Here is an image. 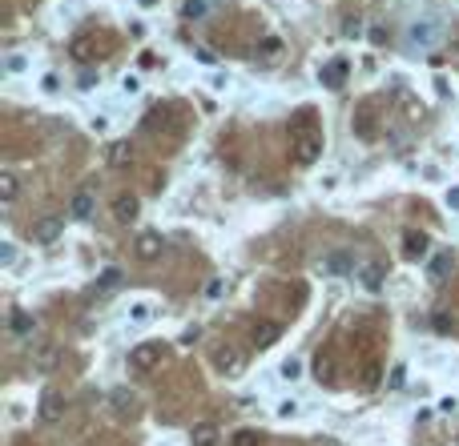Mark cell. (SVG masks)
<instances>
[{
  "label": "cell",
  "instance_id": "obj_29",
  "mask_svg": "<svg viewBox=\"0 0 459 446\" xmlns=\"http://www.w3.org/2000/svg\"><path fill=\"white\" fill-rule=\"evenodd\" d=\"M379 374H383V370L371 362V366H367V386H379Z\"/></svg>",
  "mask_w": 459,
  "mask_h": 446
},
{
  "label": "cell",
  "instance_id": "obj_28",
  "mask_svg": "<svg viewBox=\"0 0 459 446\" xmlns=\"http://www.w3.org/2000/svg\"><path fill=\"white\" fill-rule=\"evenodd\" d=\"M262 52H266V57H274V52H282V45L274 41V36H266V41H262Z\"/></svg>",
  "mask_w": 459,
  "mask_h": 446
},
{
  "label": "cell",
  "instance_id": "obj_32",
  "mask_svg": "<svg viewBox=\"0 0 459 446\" xmlns=\"http://www.w3.org/2000/svg\"><path fill=\"white\" fill-rule=\"evenodd\" d=\"M222 289H226L222 282H210V286H206V294H210V298H222Z\"/></svg>",
  "mask_w": 459,
  "mask_h": 446
},
{
  "label": "cell",
  "instance_id": "obj_3",
  "mask_svg": "<svg viewBox=\"0 0 459 446\" xmlns=\"http://www.w3.org/2000/svg\"><path fill=\"white\" fill-rule=\"evenodd\" d=\"M133 250H137V257H141V261H157V257H162V250H165V241H162V233H157V229H146V233H137V245H133Z\"/></svg>",
  "mask_w": 459,
  "mask_h": 446
},
{
  "label": "cell",
  "instance_id": "obj_12",
  "mask_svg": "<svg viewBox=\"0 0 459 446\" xmlns=\"http://www.w3.org/2000/svg\"><path fill=\"white\" fill-rule=\"evenodd\" d=\"M213 366H218V370H226V374H238V370H242V354H238V350H230V346H226V350H218V354H213Z\"/></svg>",
  "mask_w": 459,
  "mask_h": 446
},
{
  "label": "cell",
  "instance_id": "obj_18",
  "mask_svg": "<svg viewBox=\"0 0 459 446\" xmlns=\"http://www.w3.org/2000/svg\"><path fill=\"white\" fill-rule=\"evenodd\" d=\"M20 193V181L13 173H0V201H17Z\"/></svg>",
  "mask_w": 459,
  "mask_h": 446
},
{
  "label": "cell",
  "instance_id": "obj_17",
  "mask_svg": "<svg viewBox=\"0 0 459 446\" xmlns=\"http://www.w3.org/2000/svg\"><path fill=\"white\" fill-rule=\"evenodd\" d=\"M451 273V254H435L431 257V282H443Z\"/></svg>",
  "mask_w": 459,
  "mask_h": 446
},
{
  "label": "cell",
  "instance_id": "obj_25",
  "mask_svg": "<svg viewBox=\"0 0 459 446\" xmlns=\"http://www.w3.org/2000/svg\"><path fill=\"white\" fill-rule=\"evenodd\" d=\"M282 374H286V378H298V374H302V362H298V358H286V362H282Z\"/></svg>",
  "mask_w": 459,
  "mask_h": 446
},
{
  "label": "cell",
  "instance_id": "obj_27",
  "mask_svg": "<svg viewBox=\"0 0 459 446\" xmlns=\"http://www.w3.org/2000/svg\"><path fill=\"white\" fill-rule=\"evenodd\" d=\"M52 362H57V350H41V358H36V366H45V370H49Z\"/></svg>",
  "mask_w": 459,
  "mask_h": 446
},
{
  "label": "cell",
  "instance_id": "obj_6",
  "mask_svg": "<svg viewBox=\"0 0 459 446\" xmlns=\"http://www.w3.org/2000/svg\"><path fill=\"white\" fill-rule=\"evenodd\" d=\"M359 282L367 289H383V282H387V266H383V261H362L359 266Z\"/></svg>",
  "mask_w": 459,
  "mask_h": 446
},
{
  "label": "cell",
  "instance_id": "obj_21",
  "mask_svg": "<svg viewBox=\"0 0 459 446\" xmlns=\"http://www.w3.org/2000/svg\"><path fill=\"white\" fill-rule=\"evenodd\" d=\"M181 16H185V20H202V16H206V0H185V4H181Z\"/></svg>",
  "mask_w": 459,
  "mask_h": 446
},
{
  "label": "cell",
  "instance_id": "obj_22",
  "mask_svg": "<svg viewBox=\"0 0 459 446\" xmlns=\"http://www.w3.org/2000/svg\"><path fill=\"white\" fill-rule=\"evenodd\" d=\"M230 446H258V434L254 431H238L234 438H230Z\"/></svg>",
  "mask_w": 459,
  "mask_h": 446
},
{
  "label": "cell",
  "instance_id": "obj_20",
  "mask_svg": "<svg viewBox=\"0 0 459 446\" xmlns=\"http://www.w3.org/2000/svg\"><path fill=\"white\" fill-rule=\"evenodd\" d=\"M8 326H13V334H33V314H13V322H8Z\"/></svg>",
  "mask_w": 459,
  "mask_h": 446
},
{
  "label": "cell",
  "instance_id": "obj_26",
  "mask_svg": "<svg viewBox=\"0 0 459 446\" xmlns=\"http://www.w3.org/2000/svg\"><path fill=\"white\" fill-rule=\"evenodd\" d=\"M435 330H439V334L456 330V318H447V314H435Z\"/></svg>",
  "mask_w": 459,
  "mask_h": 446
},
{
  "label": "cell",
  "instance_id": "obj_15",
  "mask_svg": "<svg viewBox=\"0 0 459 446\" xmlns=\"http://www.w3.org/2000/svg\"><path fill=\"white\" fill-rule=\"evenodd\" d=\"M343 80H346V61H330L327 69H323V85H327V89H339Z\"/></svg>",
  "mask_w": 459,
  "mask_h": 446
},
{
  "label": "cell",
  "instance_id": "obj_14",
  "mask_svg": "<svg viewBox=\"0 0 459 446\" xmlns=\"http://www.w3.org/2000/svg\"><path fill=\"white\" fill-rule=\"evenodd\" d=\"M129 161H133L129 141H113V145H109V165H113V169H125Z\"/></svg>",
  "mask_w": 459,
  "mask_h": 446
},
{
  "label": "cell",
  "instance_id": "obj_30",
  "mask_svg": "<svg viewBox=\"0 0 459 446\" xmlns=\"http://www.w3.org/2000/svg\"><path fill=\"white\" fill-rule=\"evenodd\" d=\"M346 36H359V16H346Z\"/></svg>",
  "mask_w": 459,
  "mask_h": 446
},
{
  "label": "cell",
  "instance_id": "obj_19",
  "mask_svg": "<svg viewBox=\"0 0 459 446\" xmlns=\"http://www.w3.org/2000/svg\"><path fill=\"white\" fill-rule=\"evenodd\" d=\"M117 286H121V270H105V273L97 278V289H101V294H109V289H117Z\"/></svg>",
  "mask_w": 459,
  "mask_h": 446
},
{
  "label": "cell",
  "instance_id": "obj_24",
  "mask_svg": "<svg viewBox=\"0 0 459 446\" xmlns=\"http://www.w3.org/2000/svg\"><path fill=\"white\" fill-rule=\"evenodd\" d=\"M113 406H121V410H133V394H129V390H113Z\"/></svg>",
  "mask_w": 459,
  "mask_h": 446
},
{
  "label": "cell",
  "instance_id": "obj_13",
  "mask_svg": "<svg viewBox=\"0 0 459 446\" xmlns=\"http://www.w3.org/2000/svg\"><path fill=\"white\" fill-rule=\"evenodd\" d=\"M61 229H65V222L61 217H45V222H36V241H57L61 238Z\"/></svg>",
  "mask_w": 459,
  "mask_h": 446
},
{
  "label": "cell",
  "instance_id": "obj_1",
  "mask_svg": "<svg viewBox=\"0 0 459 446\" xmlns=\"http://www.w3.org/2000/svg\"><path fill=\"white\" fill-rule=\"evenodd\" d=\"M290 145H295L298 165H311V161H318V153H323V133L311 129L306 121H298V125L290 129Z\"/></svg>",
  "mask_w": 459,
  "mask_h": 446
},
{
  "label": "cell",
  "instance_id": "obj_10",
  "mask_svg": "<svg viewBox=\"0 0 459 446\" xmlns=\"http://www.w3.org/2000/svg\"><path fill=\"white\" fill-rule=\"evenodd\" d=\"M137 209H141V201H137L133 193H121V197L113 201V217H117V222H133V217H137Z\"/></svg>",
  "mask_w": 459,
  "mask_h": 446
},
{
  "label": "cell",
  "instance_id": "obj_9",
  "mask_svg": "<svg viewBox=\"0 0 459 446\" xmlns=\"http://www.w3.org/2000/svg\"><path fill=\"white\" fill-rule=\"evenodd\" d=\"M278 334H282L278 322H258V326H254V346L266 350V346H274V342H278Z\"/></svg>",
  "mask_w": 459,
  "mask_h": 446
},
{
  "label": "cell",
  "instance_id": "obj_23",
  "mask_svg": "<svg viewBox=\"0 0 459 446\" xmlns=\"http://www.w3.org/2000/svg\"><path fill=\"white\" fill-rule=\"evenodd\" d=\"M314 374H318L323 382H330V374H334V366H330V358H318V362H314Z\"/></svg>",
  "mask_w": 459,
  "mask_h": 446
},
{
  "label": "cell",
  "instance_id": "obj_7",
  "mask_svg": "<svg viewBox=\"0 0 459 446\" xmlns=\"http://www.w3.org/2000/svg\"><path fill=\"white\" fill-rule=\"evenodd\" d=\"M97 213V201H93V193H73V201H69V217H77V222H89Z\"/></svg>",
  "mask_w": 459,
  "mask_h": 446
},
{
  "label": "cell",
  "instance_id": "obj_34",
  "mask_svg": "<svg viewBox=\"0 0 459 446\" xmlns=\"http://www.w3.org/2000/svg\"><path fill=\"white\" fill-rule=\"evenodd\" d=\"M141 4H153V0H141Z\"/></svg>",
  "mask_w": 459,
  "mask_h": 446
},
{
  "label": "cell",
  "instance_id": "obj_11",
  "mask_svg": "<svg viewBox=\"0 0 459 446\" xmlns=\"http://www.w3.org/2000/svg\"><path fill=\"white\" fill-rule=\"evenodd\" d=\"M190 443L194 446H218V426H213V422H194Z\"/></svg>",
  "mask_w": 459,
  "mask_h": 446
},
{
  "label": "cell",
  "instance_id": "obj_33",
  "mask_svg": "<svg viewBox=\"0 0 459 446\" xmlns=\"http://www.w3.org/2000/svg\"><path fill=\"white\" fill-rule=\"evenodd\" d=\"M447 206H456V209H459V189H451V193H447Z\"/></svg>",
  "mask_w": 459,
  "mask_h": 446
},
{
  "label": "cell",
  "instance_id": "obj_4",
  "mask_svg": "<svg viewBox=\"0 0 459 446\" xmlns=\"http://www.w3.org/2000/svg\"><path fill=\"white\" fill-rule=\"evenodd\" d=\"M61 415H65V398L57 390H45L41 394V422H61Z\"/></svg>",
  "mask_w": 459,
  "mask_h": 446
},
{
  "label": "cell",
  "instance_id": "obj_31",
  "mask_svg": "<svg viewBox=\"0 0 459 446\" xmlns=\"http://www.w3.org/2000/svg\"><path fill=\"white\" fill-rule=\"evenodd\" d=\"M197 61H202V64H213V61H218V57H213L210 48H197Z\"/></svg>",
  "mask_w": 459,
  "mask_h": 446
},
{
  "label": "cell",
  "instance_id": "obj_8",
  "mask_svg": "<svg viewBox=\"0 0 459 446\" xmlns=\"http://www.w3.org/2000/svg\"><path fill=\"white\" fill-rule=\"evenodd\" d=\"M93 52H97V41H93V36H73V41H69V57H73V61H93Z\"/></svg>",
  "mask_w": 459,
  "mask_h": 446
},
{
  "label": "cell",
  "instance_id": "obj_16",
  "mask_svg": "<svg viewBox=\"0 0 459 446\" xmlns=\"http://www.w3.org/2000/svg\"><path fill=\"white\" fill-rule=\"evenodd\" d=\"M351 270H355L351 254H330L327 261H323V273H351Z\"/></svg>",
  "mask_w": 459,
  "mask_h": 446
},
{
  "label": "cell",
  "instance_id": "obj_2",
  "mask_svg": "<svg viewBox=\"0 0 459 446\" xmlns=\"http://www.w3.org/2000/svg\"><path fill=\"white\" fill-rule=\"evenodd\" d=\"M157 362H162V342H137L129 350V370H137V374L153 370Z\"/></svg>",
  "mask_w": 459,
  "mask_h": 446
},
{
  "label": "cell",
  "instance_id": "obj_5",
  "mask_svg": "<svg viewBox=\"0 0 459 446\" xmlns=\"http://www.w3.org/2000/svg\"><path fill=\"white\" fill-rule=\"evenodd\" d=\"M427 245H431V238L419 233V229H407V233H403V257H411V261L427 257Z\"/></svg>",
  "mask_w": 459,
  "mask_h": 446
}]
</instances>
